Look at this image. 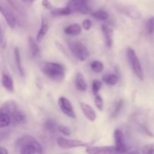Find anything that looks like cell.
<instances>
[{
	"label": "cell",
	"instance_id": "obj_1",
	"mask_svg": "<svg viewBox=\"0 0 154 154\" xmlns=\"http://www.w3.org/2000/svg\"><path fill=\"white\" fill-rule=\"evenodd\" d=\"M20 154H43L41 143L31 135H24L17 140Z\"/></svg>",
	"mask_w": 154,
	"mask_h": 154
},
{
	"label": "cell",
	"instance_id": "obj_2",
	"mask_svg": "<svg viewBox=\"0 0 154 154\" xmlns=\"http://www.w3.org/2000/svg\"><path fill=\"white\" fill-rule=\"evenodd\" d=\"M42 72L54 81L60 82L66 75V69L63 64L54 62H45L41 66Z\"/></svg>",
	"mask_w": 154,
	"mask_h": 154
},
{
	"label": "cell",
	"instance_id": "obj_3",
	"mask_svg": "<svg viewBox=\"0 0 154 154\" xmlns=\"http://www.w3.org/2000/svg\"><path fill=\"white\" fill-rule=\"evenodd\" d=\"M72 54L81 61H84L90 56V51L87 47L79 41H69L67 42Z\"/></svg>",
	"mask_w": 154,
	"mask_h": 154
},
{
	"label": "cell",
	"instance_id": "obj_4",
	"mask_svg": "<svg viewBox=\"0 0 154 154\" xmlns=\"http://www.w3.org/2000/svg\"><path fill=\"white\" fill-rule=\"evenodd\" d=\"M126 56H127L128 61L133 70L134 73L140 80H144V72L141 67V64L139 61L138 56L136 55L135 51L132 48H128L126 50Z\"/></svg>",
	"mask_w": 154,
	"mask_h": 154
},
{
	"label": "cell",
	"instance_id": "obj_5",
	"mask_svg": "<svg viewBox=\"0 0 154 154\" xmlns=\"http://www.w3.org/2000/svg\"><path fill=\"white\" fill-rule=\"evenodd\" d=\"M66 7L70 12V14L74 13L89 14L92 12L88 5V0H70Z\"/></svg>",
	"mask_w": 154,
	"mask_h": 154
},
{
	"label": "cell",
	"instance_id": "obj_6",
	"mask_svg": "<svg viewBox=\"0 0 154 154\" xmlns=\"http://www.w3.org/2000/svg\"><path fill=\"white\" fill-rule=\"evenodd\" d=\"M57 143L60 147L63 149H72V148L81 147V146H88L89 143H85L80 140L76 139H68L65 137H60L57 138Z\"/></svg>",
	"mask_w": 154,
	"mask_h": 154
},
{
	"label": "cell",
	"instance_id": "obj_7",
	"mask_svg": "<svg viewBox=\"0 0 154 154\" xmlns=\"http://www.w3.org/2000/svg\"><path fill=\"white\" fill-rule=\"evenodd\" d=\"M0 13L3 15L8 25L11 28H15L17 24L16 17L14 14L13 12L10 10V8L6 5H5L1 0H0Z\"/></svg>",
	"mask_w": 154,
	"mask_h": 154
},
{
	"label": "cell",
	"instance_id": "obj_8",
	"mask_svg": "<svg viewBox=\"0 0 154 154\" xmlns=\"http://www.w3.org/2000/svg\"><path fill=\"white\" fill-rule=\"evenodd\" d=\"M58 105L63 111V113L66 114V116L72 118V119L76 118L73 106L68 98H65V97H60L58 100Z\"/></svg>",
	"mask_w": 154,
	"mask_h": 154
},
{
	"label": "cell",
	"instance_id": "obj_9",
	"mask_svg": "<svg viewBox=\"0 0 154 154\" xmlns=\"http://www.w3.org/2000/svg\"><path fill=\"white\" fill-rule=\"evenodd\" d=\"M86 152L87 154H117L114 146H88Z\"/></svg>",
	"mask_w": 154,
	"mask_h": 154
},
{
	"label": "cell",
	"instance_id": "obj_10",
	"mask_svg": "<svg viewBox=\"0 0 154 154\" xmlns=\"http://www.w3.org/2000/svg\"><path fill=\"white\" fill-rule=\"evenodd\" d=\"M114 140H115V148L117 154H123L128 151V148L126 146L124 141V137L122 131L119 128L115 129L114 133Z\"/></svg>",
	"mask_w": 154,
	"mask_h": 154
},
{
	"label": "cell",
	"instance_id": "obj_11",
	"mask_svg": "<svg viewBox=\"0 0 154 154\" xmlns=\"http://www.w3.org/2000/svg\"><path fill=\"white\" fill-rule=\"evenodd\" d=\"M80 107H81V109L84 115L88 120L91 121V122H94L96 120V112H95V110H93V108L91 106H90L87 104H85L84 102H80Z\"/></svg>",
	"mask_w": 154,
	"mask_h": 154
},
{
	"label": "cell",
	"instance_id": "obj_12",
	"mask_svg": "<svg viewBox=\"0 0 154 154\" xmlns=\"http://www.w3.org/2000/svg\"><path fill=\"white\" fill-rule=\"evenodd\" d=\"M11 119L12 125H14V126H19V125H23L25 124L26 121V116L23 112L18 109L12 115Z\"/></svg>",
	"mask_w": 154,
	"mask_h": 154
},
{
	"label": "cell",
	"instance_id": "obj_13",
	"mask_svg": "<svg viewBox=\"0 0 154 154\" xmlns=\"http://www.w3.org/2000/svg\"><path fill=\"white\" fill-rule=\"evenodd\" d=\"M49 28L50 26L49 24H48V20L45 19L44 17H42V24H41V27L39 28L37 36H36V41H37V42H41L43 40L44 38L45 37V36L48 33Z\"/></svg>",
	"mask_w": 154,
	"mask_h": 154
},
{
	"label": "cell",
	"instance_id": "obj_14",
	"mask_svg": "<svg viewBox=\"0 0 154 154\" xmlns=\"http://www.w3.org/2000/svg\"><path fill=\"white\" fill-rule=\"evenodd\" d=\"M122 12L132 19H139L141 18V11L134 6H125L122 8Z\"/></svg>",
	"mask_w": 154,
	"mask_h": 154
},
{
	"label": "cell",
	"instance_id": "obj_15",
	"mask_svg": "<svg viewBox=\"0 0 154 154\" xmlns=\"http://www.w3.org/2000/svg\"><path fill=\"white\" fill-rule=\"evenodd\" d=\"M102 31L103 33L104 38H105V42L108 48H111L113 44V31L112 29L108 27L106 24H103L102 26Z\"/></svg>",
	"mask_w": 154,
	"mask_h": 154
},
{
	"label": "cell",
	"instance_id": "obj_16",
	"mask_svg": "<svg viewBox=\"0 0 154 154\" xmlns=\"http://www.w3.org/2000/svg\"><path fill=\"white\" fill-rule=\"evenodd\" d=\"M17 110V105L16 104V103L14 102V101H7L1 107L0 112L7 113L10 116V117H11L12 115Z\"/></svg>",
	"mask_w": 154,
	"mask_h": 154
},
{
	"label": "cell",
	"instance_id": "obj_17",
	"mask_svg": "<svg viewBox=\"0 0 154 154\" xmlns=\"http://www.w3.org/2000/svg\"><path fill=\"white\" fill-rule=\"evenodd\" d=\"M75 87H76L77 90L80 91H85L87 89V83L85 79V77L81 72H78L76 75Z\"/></svg>",
	"mask_w": 154,
	"mask_h": 154
},
{
	"label": "cell",
	"instance_id": "obj_18",
	"mask_svg": "<svg viewBox=\"0 0 154 154\" xmlns=\"http://www.w3.org/2000/svg\"><path fill=\"white\" fill-rule=\"evenodd\" d=\"M2 86L8 91H14V81L11 77L9 75L5 73L2 74Z\"/></svg>",
	"mask_w": 154,
	"mask_h": 154
},
{
	"label": "cell",
	"instance_id": "obj_19",
	"mask_svg": "<svg viewBox=\"0 0 154 154\" xmlns=\"http://www.w3.org/2000/svg\"><path fill=\"white\" fill-rule=\"evenodd\" d=\"M82 31L81 27L78 24H73L68 27H65L64 33L67 35H71V36H78L80 35Z\"/></svg>",
	"mask_w": 154,
	"mask_h": 154
},
{
	"label": "cell",
	"instance_id": "obj_20",
	"mask_svg": "<svg viewBox=\"0 0 154 154\" xmlns=\"http://www.w3.org/2000/svg\"><path fill=\"white\" fill-rule=\"evenodd\" d=\"M28 41L30 55H31L32 57H36L40 53V48H39L37 42L32 37H29Z\"/></svg>",
	"mask_w": 154,
	"mask_h": 154
},
{
	"label": "cell",
	"instance_id": "obj_21",
	"mask_svg": "<svg viewBox=\"0 0 154 154\" xmlns=\"http://www.w3.org/2000/svg\"><path fill=\"white\" fill-rule=\"evenodd\" d=\"M14 58L17 68L18 71H19L20 75L21 76H24V70L23 68L22 62H21L20 52L19 48H17V47H16V48H14Z\"/></svg>",
	"mask_w": 154,
	"mask_h": 154
},
{
	"label": "cell",
	"instance_id": "obj_22",
	"mask_svg": "<svg viewBox=\"0 0 154 154\" xmlns=\"http://www.w3.org/2000/svg\"><path fill=\"white\" fill-rule=\"evenodd\" d=\"M90 14L93 18L99 20V21H106L109 18V14H108V12L104 10H98L95 11H92Z\"/></svg>",
	"mask_w": 154,
	"mask_h": 154
},
{
	"label": "cell",
	"instance_id": "obj_23",
	"mask_svg": "<svg viewBox=\"0 0 154 154\" xmlns=\"http://www.w3.org/2000/svg\"><path fill=\"white\" fill-rule=\"evenodd\" d=\"M11 124L10 116L5 113L0 112V129L6 128Z\"/></svg>",
	"mask_w": 154,
	"mask_h": 154
},
{
	"label": "cell",
	"instance_id": "obj_24",
	"mask_svg": "<svg viewBox=\"0 0 154 154\" xmlns=\"http://www.w3.org/2000/svg\"><path fill=\"white\" fill-rule=\"evenodd\" d=\"M118 76L115 74H108L102 77V81L108 85H115L118 82Z\"/></svg>",
	"mask_w": 154,
	"mask_h": 154
},
{
	"label": "cell",
	"instance_id": "obj_25",
	"mask_svg": "<svg viewBox=\"0 0 154 154\" xmlns=\"http://www.w3.org/2000/svg\"><path fill=\"white\" fill-rule=\"evenodd\" d=\"M51 13L53 16H66V15H70V12L67 9L66 7L63 8H53L51 10Z\"/></svg>",
	"mask_w": 154,
	"mask_h": 154
},
{
	"label": "cell",
	"instance_id": "obj_26",
	"mask_svg": "<svg viewBox=\"0 0 154 154\" xmlns=\"http://www.w3.org/2000/svg\"><path fill=\"white\" fill-rule=\"evenodd\" d=\"M90 67L93 72L99 73L104 69V65L102 62L99 61V60H94L90 64Z\"/></svg>",
	"mask_w": 154,
	"mask_h": 154
},
{
	"label": "cell",
	"instance_id": "obj_27",
	"mask_svg": "<svg viewBox=\"0 0 154 154\" xmlns=\"http://www.w3.org/2000/svg\"><path fill=\"white\" fill-rule=\"evenodd\" d=\"M145 28L148 34H153L154 33V17L147 18L145 23Z\"/></svg>",
	"mask_w": 154,
	"mask_h": 154
},
{
	"label": "cell",
	"instance_id": "obj_28",
	"mask_svg": "<svg viewBox=\"0 0 154 154\" xmlns=\"http://www.w3.org/2000/svg\"><path fill=\"white\" fill-rule=\"evenodd\" d=\"M123 104H124V101H123V100H120V101H117V102L116 103L115 105H114V109H113L112 113H111L113 118H115L118 116L120 110H121V109L123 108Z\"/></svg>",
	"mask_w": 154,
	"mask_h": 154
},
{
	"label": "cell",
	"instance_id": "obj_29",
	"mask_svg": "<svg viewBox=\"0 0 154 154\" xmlns=\"http://www.w3.org/2000/svg\"><path fill=\"white\" fill-rule=\"evenodd\" d=\"M45 127L46 130H48L50 132H54L56 129H57V124H56L55 121L53 119H48L45 123Z\"/></svg>",
	"mask_w": 154,
	"mask_h": 154
},
{
	"label": "cell",
	"instance_id": "obj_30",
	"mask_svg": "<svg viewBox=\"0 0 154 154\" xmlns=\"http://www.w3.org/2000/svg\"><path fill=\"white\" fill-rule=\"evenodd\" d=\"M5 1L10 5V6H11L14 9H15V10H16L17 11L19 12V13L23 14L24 12V10L21 8L20 5L16 0H5Z\"/></svg>",
	"mask_w": 154,
	"mask_h": 154
},
{
	"label": "cell",
	"instance_id": "obj_31",
	"mask_svg": "<svg viewBox=\"0 0 154 154\" xmlns=\"http://www.w3.org/2000/svg\"><path fill=\"white\" fill-rule=\"evenodd\" d=\"M101 87H102V83L99 80H93V84H92V91H93V95H99V91H100Z\"/></svg>",
	"mask_w": 154,
	"mask_h": 154
},
{
	"label": "cell",
	"instance_id": "obj_32",
	"mask_svg": "<svg viewBox=\"0 0 154 154\" xmlns=\"http://www.w3.org/2000/svg\"><path fill=\"white\" fill-rule=\"evenodd\" d=\"M142 154H154V143L145 145L141 149Z\"/></svg>",
	"mask_w": 154,
	"mask_h": 154
},
{
	"label": "cell",
	"instance_id": "obj_33",
	"mask_svg": "<svg viewBox=\"0 0 154 154\" xmlns=\"http://www.w3.org/2000/svg\"><path fill=\"white\" fill-rule=\"evenodd\" d=\"M95 104H96V107L99 110H103L104 102L103 100H102V98L99 95H97L95 96Z\"/></svg>",
	"mask_w": 154,
	"mask_h": 154
},
{
	"label": "cell",
	"instance_id": "obj_34",
	"mask_svg": "<svg viewBox=\"0 0 154 154\" xmlns=\"http://www.w3.org/2000/svg\"><path fill=\"white\" fill-rule=\"evenodd\" d=\"M57 130L66 136H69L72 133L70 128L67 126H65V125H59V126H57Z\"/></svg>",
	"mask_w": 154,
	"mask_h": 154
},
{
	"label": "cell",
	"instance_id": "obj_35",
	"mask_svg": "<svg viewBox=\"0 0 154 154\" xmlns=\"http://www.w3.org/2000/svg\"><path fill=\"white\" fill-rule=\"evenodd\" d=\"M82 26L83 28H84V30H90V28H91L92 26H93V23H92V21H90V19H86L83 21Z\"/></svg>",
	"mask_w": 154,
	"mask_h": 154
},
{
	"label": "cell",
	"instance_id": "obj_36",
	"mask_svg": "<svg viewBox=\"0 0 154 154\" xmlns=\"http://www.w3.org/2000/svg\"><path fill=\"white\" fill-rule=\"evenodd\" d=\"M42 5L44 8L48 9V10H52V9L54 8L53 5L51 4V2L49 0H42Z\"/></svg>",
	"mask_w": 154,
	"mask_h": 154
},
{
	"label": "cell",
	"instance_id": "obj_37",
	"mask_svg": "<svg viewBox=\"0 0 154 154\" xmlns=\"http://www.w3.org/2000/svg\"><path fill=\"white\" fill-rule=\"evenodd\" d=\"M0 154H8V151L6 148L0 146Z\"/></svg>",
	"mask_w": 154,
	"mask_h": 154
},
{
	"label": "cell",
	"instance_id": "obj_38",
	"mask_svg": "<svg viewBox=\"0 0 154 154\" xmlns=\"http://www.w3.org/2000/svg\"><path fill=\"white\" fill-rule=\"evenodd\" d=\"M23 2L24 3H26V5H31L33 4V2H34L35 0H22Z\"/></svg>",
	"mask_w": 154,
	"mask_h": 154
},
{
	"label": "cell",
	"instance_id": "obj_39",
	"mask_svg": "<svg viewBox=\"0 0 154 154\" xmlns=\"http://www.w3.org/2000/svg\"><path fill=\"white\" fill-rule=\"evenodd\" d=\"M123 154H140V153L138 152H137V151H135V150H134V151H129V150H128V151H126V152H124Z\"/></svg>",
	"mask_w": 154,
	"mask_h": 154
},
{
	"label": "cell",
	"instance_id": "obj_40",
	"mask_svg": "<svg viewBox=\"0 0 154 154\" xmlns=\"http://www.w3.org/2000/svg\"><path fill=\"white\" fill-rule=\"evenodd\" d=\"M1 38H2V27H1V23H0V44H1Z\"/></svg>",
	"mask_w": 154,
	"mask_h": 154
}]
</instances>
